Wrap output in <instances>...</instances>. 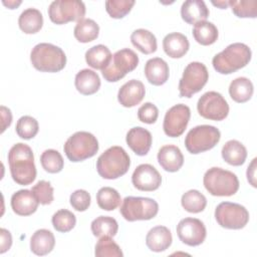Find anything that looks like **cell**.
Here are the masks:
<instances>
[{"label":"cell","instance_id":"cell-1","mask_svg":"<svg viewBox=\"0 0 257 257\" xmlns=\"http://www.w3.org/2000/svg\"><path fill=\"white\" fill-rule=\"evenodd\" d=\"M8 163L11 177L16 184L27 186L35 180L34 155L28 145L23 143L15 144L9 150Z\"/></svg>","mask_w":257,"mask_h":257},{"label":"cell","instance_id":"cell-2","mask_svg":"<svg viewBox=\"0 0 257 257\" xmlns=\"http://www.w3.org/2000/svg\"><path fill=\"white\" fill-rule=\"evenodd\" d=\"M252 52L248 45L236 42L228 45L212 59L214 69L221 74H230L245 67L251 60Z\"/></svg>","mask_w":257,"mask_h":257},{"label":"cell","instance_id":"cell-3","mask_svg":"<svg viewBox=\"0 0 257 257\" xmlns=\"http://www.w3.org/2000/svg\"><path fill=\"white\" fill-rule=\"evenodd\" d=\"M130 166V156L119 146L108 148L96 161L98 175L106 180H114L123 176L128 171Z\"/></svg>","mask_w":257,"mask_h":257},{"label":"cell","instance_id":"cell-4","mask_svg":"<svg viewBox=\"0 0 257 257\" xmlns=\"http://www.w3.org/2000/svg\"><path fill=\"white\" fill-rule=\"evenodd\" d=\"M33 67L42 72H58L65 67L66 55L64 51L51 43H38L30 53Z\"/></svg>","mask_w":257,"mask_h":257},{"label":"cell","instance_id":"cell-5","mask_svg":"<svg viewBox=\"0 0 257 257\" xmlns=\"http://www.w3.org/2000/svg\"><path fill=\"white\" fill-rule=\"evenodd\" d=\"M203 184L212 196L217 197L233 196L239 190L237 176L228 170L218 167H213L206 171Z\"/></svg>","mask_w":257,"mask_h":257},{"label":"cell","instance_id":"cell-6","mask_svg":"<svg viewBox=\"0 0 257 257\" xmlns=\"http://www.w3.org/2000/svg\"><path fill=\"white\" fill-rule=\"evenodd\" d=\"M98 149L99 146L96 138L92 134L82 131L70 136L63 146L67 159L74 163L93 157Z\"/></svg>","mask_w":257,"mask_h":257},{"label":"cell","instance_id":"cell-7","mask_svg":"<svg viewBox=\"0 0 257 257\" xmlns=\"http://www.w3.org/2000/svg\"><path fill=\"white\" fill-rule=\"evenodd\" d=\"M220 139L221 133L216 126L209 124L197 125L187 134L185 147L189 153L197 155L213 149Z\"/></svg>","mask_w":257,"mask_h":257},{"label":"cell","instance_id":"cell-8","mask_svg":"<svg viewBox=\"0 0 257 257\" xmlns=\"http://www.w3.org/2000/svg\"><path fill=\"white\" fill-rule=\"evenodd\" d=\"M138 64V54L130 48H122L112 55L108 65L101 70V74L106 81L115 82L133 71Z\"/></svg>","mask_w":257,"mask_h":257},{"label":"cell","instance_id":"cell-9","mask_svg":"<svg viewBox=\"0 0 257 257\" xmlns=\"http://www.w3.org/2000/svg\"><path fill=\"white\" fill-rule=\"evenodd\" d=\"M119 212L128 222L151 220L157 216L159 205L151 198L128 196L123 199Z\"/></svg>","mask_w":257,"mask_h":257},{"label":"cell","instance_id":"cell-10","mask_svg":"<svg viewBox=\"0 0 257 257\" xmlns=\"http://www.w3.org/2000/svg\"><path fill=\"white\" fill-rule=\"evenodd\" d=\"M209 72L205 64L198 61L189 63L184 69L179 81V93L181 97H192L207 83Z\"/></svg>","mask_w":257,"mask_h":257},{"label":"cell","instance_id":"cell-11","mask_svg":"<svg viewBox=\"0 0 257 257\" xmlns=\"http://www.w3.org/2000/svg\"><path fill=\"white\" fill-rule=\"evenodd\" d=\"M215 219L223 228L239 230L247 225L249 212L238 203L222 202L215 209Z\"/></svg>","mask_w":257,"mask_h":257},{"label":"cell","instance_id":"cell-12","mask_svg":"<svg viewBox=\"0 0 257 257\" xmlns=\"http://www.w3.org/2000/svg\"><path fill=\"white\" fill-rule=\"evenodd\" d=\"M85 5L80 0H55L48 7L49 19L57 24L79 21L85 15Z\"/></svg>","mask_w":257,"mask_h":257},{"label":"cell","instance_id":"cell-13","mask_svg":"<svg viewBox=\"0 0 257 257\" xmlns=\"http://www.w3.org/2000/svg\"><path fill=\"white\" fill-rule=\"evenodd\" d=\"M197 109L202 117L220 121L227 117L229 113V104L221 93L217 91H208L199 98Z\"/></svg>","mask_w":257,"mask_h":257},{"label":"cell","instance_id":"cell-14","mask_svg":"<svg viewBox=\"0 0 257 257\" xmlns=\"http://www.w3.org/2000/svg\"><path fill=\"white\" fill-rule=\"evenodd\" d=\"M191 117L190 107L179 103L167 110L164 118L163 128L170 138H178L185 132Z\"/></svg>","mask_w":257,"mask_h":257},{"label":"cell","instance_id":"cell-15","mask_svg":"<svg viewBox=\"0 0 257 257\" xmlns=\"http://www.w3.org/2000/svg\"><path fill=\"white\" fill-rule=\"evenodd\" d=\"M177 235L179 239L188 246L201 245L207 235L204 223L197 218H184L177 225Z\"/></svg>","mask_w":257,"mask_h":257},{"label":"cell","instance_id":"cell-16","mask_svg":"<svg viewBox=\"0 0 257 257\" xmlns=\"http://www.w3.org/2000/svg\"><path fill=\"white\" fill-rule=\"evenodd\" d=\"M132 183L134 187L140 191L152 192L160 188L162 177L154 166L150 164H142L134 171Z\"/></svg>","mask_w":257,"mask_h":257},{"label":"cell","instance_id":"cell-17","mask_svg":"<svg viewBox=\"0 0 257 257\" xmlns=\"http://www.w3.org/2000/svg\"><path fill=\"white\" fill-rule=\"evenodd\" d=\"M145 93L144 83L137 79H131L118 89L117 100L124 107H133L143 100Z\"/></svg>","mask_w":257,"mask_h":257},{"label":"cell","instance_id":"cell-18","mask_svg":"<svg viewBox=\"0 0 257 257\" xmlns=\"http://www.w3.org/2000/svg\"><path fill=\"white\" fill-rule=\"evenodd\" d=\"M39 202L31 190H19L11 197V208L19 216H29L36 212Z\"/></svg>","mask_w":257,"mask_h":257},{"label":"cell","instance_id":"cell-19","mask_svg":"<svg viewBox=\"0 0 257 257\" xmlns=\"http://www.w3.org/2000/svg\"><path fill=\"white\" fill-rule=\"evenodd\" d=\"M125 141L135 154L146 156L151 149L153 138L148 130L142 126H135L127 132Z\"/></svg>","mask_w":257,"mask_h":257},{"label":"cell","instance_id":"cell-20","mask_svg":"<svg viewBox=\"0 0 257 257\" xmlns=\"http://www.w3.org/2000/svg\"><path fill=\"white\" fill-rule=\"evenodd\" d=\"M158 162L167 172H178L184 164V156L181 150L175 145H166L158 152Z\"/></svg>","mask_w":257,"mask_h":257},{"label":"cell","instance_id":"cell-21","mask_svg":"<svg viewBox=\"0 0 257 257\" xmlns=\"http://www.w3.org/2000/svg\"><path fill=\"white\" fill-rule=\"evenodd\" d=\"M145 75L147 80L153 85H163L167 82L170 74L168 63L161 57L149 59L145 65Z\"/></svg>","mask_w":257,"mask_h":257},{"label":"cell","instance_id":"cell-22","mask_svg":"<svg viewBox=\"0 0 257 257\" xmlns=\"http://www.w3.org/2000/svg\"><path fill=\"white\" fill-rule=\"evenodd\" d=\"M173 241L172 233L165 226H156L152 228L146 236V244L153 252H163L167 250Z\"/></svg>","mask_w":257,"mask_h":257},{"label":"cell","instance_id":"cell-23","mask_svg":"<svg viewBox=\"0 0 257 257\" xmlns=\"http://www.w3.org/2000/svg\"><path fill=\"white\" fill-rule=\"evenodd\" d=\"M182 19L191 25L206 21L209 16V9L202 0H187L181 7Z\"/></svg>","mask_w":257,"mask_h":257},{"label":"cell","instance_id":"cell-24","mask_svg":"<svg viewBox=\"0 0 257 257\" xmlns=\"http://www.w3.org/2000/svg\"><path fill=\"white\" fill-rule=\"evenodd\" d=\"M190 43L186 35L180 32L167 34L163 39V48L165 53L172 58H181L189 50Z\"/></svg>","mask_w":257,"mask_h":257},{"label":"cell","instance_id":"cell-25","mask_svg":"<svg viewBox=\"0 0 257 257\" xmlns=\"http://www.w3.org/2000/svg\"><path fill=\"white\" fill-rule=\"evenodd\" d=\"M75 88L83 95H91L100 87V78L96 72L84 68L78 71L74 79Z\"/></svg>","mask_w":257,"mask_h":257},{"label":"cell","instance_id":"cell-26","mask_svg":"<svg viewBox=\"0 0 257 257\" xmlns=\"http://www.w3.org/2000/svg\"><path fill=\"white\" fill-rule=\"evenodd\" d=\"M55 245V238L51 231L39 229L33 233L30 238V250L38 256H44L50 253Z\"/></svg>","mask_w":257,"mask_h":257},{"label":"cell","instance_id":"cell-27","mask_svg":"<svg viewBox=\"0 0 257 257\" xmlns=\"http://www.w3.org/2000/svg\"><path fill=\"white\" fill-rule=\"evenodd\" d=\"M221 155L227 164L238 167L245 163L247 158V150L239 141L230 140L223 146Z\"/></svg>","mask_w":257,"mask_h":257},{"label":"cell","instance_id":"cell-28","mask_svg":"<svg viewBox=\"0 0 257 257\" xmlns=\"http://www.w3.org/2000/svg\"><path fill=\"white\" fill-rule=\"evenodd\" d=\"M18 25L26 34L37 33L43 26L42 13L36 8H27L20 14Z\"/></svg>","mask_w":257,"mask_h":257},{"label":"cell","instance_id":"cell-29","mask_svg":"<svg viewBox=\"0 0 257 257\" xmlns=\"http://www.w3.org/2000/svg\"><path fill=\"white\" fill-rule=\"evenodd\" d=\"M111 52L110 50L102 44H97L90 47L85 52V61L86 63L94 68L102 70L104 67L108 65L111 60Z\"/></svg>","mask_w":257,"mask_h":257},{"label":"cell","instance_id":"cell-30","mask_svg":"<svg viewBox=\"0 0 257 257\" xmlns=\"http://www.w3.org/2000/svg\"><path fill=\"white\" fill-rule=\"evenodd\" d=\"M253 91V83L247 77H237L229 85V94L238 103L248 101L252 97Z\"/></svg>","mask_w":257,"mask_h":257},{"label":"cell","instance_id":"cell-31","mask_svg":"<svg viewBox=\"0 0 257 257\" xmlns=\"http://www.w3.org/2000/svg\"><path fill=\"white\" fill-rule=\"evenodd\" d=\"M133 45L144 54H151L157 50V38L147 29H137L131 35Z\"/></svg>","mask_w":257,"mask_h":257},{"label":"cell","instance_id":"cell-32","mask_svg":"<svg viewBox=\"0 0 257 257\" xmlns=\"http://www.w3.org/2000/svg\"><path fill=\"white\" fill-rule=\"evenodd\" d=\"M193 36L195 40L204 46L211 45L215 43L218 39V29L212 22L209 21H201L194 25L193 28Z\"/></svg>","mask_w":257,"mask_h":257},{"label":"cell","instance_id":"cell-33","mask_svg":"<svg viewBox=\"0 0 257 257\" xmlns=\"http://www.w3.org/2000/svg\"><path fill=\"white\" fill-rule=\"evenodd\" d=\"M99 33V26L98 24L90 19V18H83L77 22L74 27L73 34L77 41L81 43H87L93 41L97 38Z\"/></svg>","mask_w":257,"mask_h":257},{"label":"cell","instance_id":"cell-34","mask_svg":"<svg viewBox=\"0 0 257 257\" xmlns=\"http://www.w3.org/2000/svg\"><path fill=\"white\" fill-rule=\"evenodd\" d=\"M90 229L93 236L100 238L104 236L113 237L118 230V224L116 220L109 216H99L95 218L91 224Z\"/></svg>","mask_w":257,"mask_h":257},{"label":"cell","instance_id":"cell-35","mask_svg":"<svg viewBox=\"0 0 257 257\" xmlns=\"http://www.w3.org/2000/svg\"><path fill=\"white\" fill-rule=\"evenodd\" d=\"M182 207L189 213H200L207 206L206 197L198 190H189L181 198Z\"/></svg>","mask_w":257,"mask_h":257},{"label":"cell","instance_id":"cell-36","mask_svg":"<svg viewBox=\"0 0 257 257\" xmlns=\"http://www.w3.org/2000/svg\"><path fill=\"white\" fill-rule=\"evenodd\" d=\"M96 202L100 209L104 211H112L116 209L120 202L119 193L111 187H102L96 193Z\"/></svg>","mask_w":257,"mask_h":257},{"label":"cell","instance_id":"cell-37","mask_svg":"<svg viewBox=\"0 0 257 257\" xmlns=\"http://www.w3.org/2000/svg\"><path fill=\"white\" fill-rule=\"evenodd\" d=\"M40 163L42 168L50 174L59 173L64 166V161L62 156L58 151L53 149L46 150L41 154Z\"/></svg>","mask_w":257,"mask_h":257},{"label":"cell","instance_id":"cell-38","mask_svg":"<svg viewBox=\"0 0 257 257\" xmlns=\"http://www.w3.org/2000/svg\"><path fill=\"white\" fill-rule=\"evenodd\" d=\"M51 222L53 228L57 232L66 233L74 228L76 224V217L72 212L66 209H60L53 214Z\"/></svg>","mask_w":257,"mask_h":257},{"label":"cell","instance_id":"cell-39","mask_svg":"<svg viewBox=\"0 0 257 257\" xmlns=\"http://www.w3.org/2000/svg\"><path fill=\"white\" fill-rule=\"evenodd\" d=\"M94 255L96 257H122L123 253L111 237L104 236L100 237L95 244Z\"/></svg>","mask_w":257,"mask_h":257},{"label":"cell","instance_id":"cell-40","mask_svg":"<svg viewBox=\"0 0 257 257\" xmlns=\"http://www.w3.org/2000/svg\"><path fill=\"white\" fill-rule=\"evenodd\" d=\"M228 4L237 17L256 18L257 16L256 0H230Z\"/></svg>","mask_w":257,"mask_h":257},{"label":"cell","instance_id":"cell-41","mask_svg":"<svg viewBox=\"0 0 257 257\" xmlns=\"http://www.w3.org/2000/svg\"><path fill=\"white\" fill-rule=\"evenodd\" d=\"M15 130L18 137L24 140H30L37 135L39 124L34 117L30 115H23L17 120Z\"/></svg>","mask_w":257,"mask_h":257},{"label":"cell","instance_id":"cell-42","mask_svg":"<svg viewBox=\"0 0 257 257\" xmlns=\"http://www.w3.org/2000/svg\"><path fill=\"white\" fill-rule=\"evenodd\" d=\"M134 5V0H107L105 10L111 18L120 19L130 13Z\"/></svg>","mask_w":257,"mask_h":257},{"label":"cell","instance_id":"cell-43","mask_svg":"<svg viewBox=\"0 0 257 257\" xmlns=\"http://www.w3.org/2000/svg\"><path fill=\"white\" fill-rule=\"evenodd\" d=\"M32 193L38 200L39 204L41 205H49L52 203L54 197H53V188L51 184L47 181L41 180L37 182L36 185H34L31 189Z\"/></svg>","mask_w":257,"mask_h":257},{"label":"cell","instance_id":"cell-44","mask_svg":"<svg viewBox=\"0 0 257 257\" xmlns=\"http://www.w3.org/2000/svg\"><path fill=\"white\" fill-rule=\"evenodd\" d=\"M90 195L87 191L85 190H76L74 191L69 198L70 205L72 208L78 212H83L88 209L90 206Z\"/></svg>","mask_w":257,"mask_h":257},{"label":"cell","instance_id":"cell-45","mask_svg":"<svg viewBox=\"0 0 257 257\" xmlns=\"http://www.w3.org/2000/svg\"><path fill=\"white\" fill-rule=\"evenodd\" d=\"M159 116L158 107L152 102H146L138 109V117L142 122L152 124L155 123Z\"/></svg>","mask_w":257,"mask_h":257},{"label":"cell","instance_id":"cell-46","mask_svg":"<svg viewBox=\"0 0 257 257\" xmlns=\"http://www.w3.org/2000/svg\"><path fill=\"white\" fill-rule=\"evenodd\" d=\"M0 236H1L0 253L3 254L6 251H8L12 245V236H11L10 232L4 228L0 229Z\"/></svg>","mask_w":257,"mask_h":257},{"label":"cell","instance_id":"cell-47","mask_svg":"<svg viewBox=\"0 0 257 257\" xmlns=\"http://www.w3.org/2000/svg\"><path fill=\"white\" fill-rule=\"evenodd\" d=\"M1 117H2V126H1V133H4V131L11 124L12 122V113L11 110L4 106L1 105Z\"/></svg>","mask_w":257,"mask_h":257},{"label":"cell","instance_id":"cell-48","mask_svg":"<svg viewBox=\"0 0 257 257\" xmlns=\"http://www.w3.org/2000/svg\"><path fill=\"white\" fill-rule=\"evenodd\" d=\"M256 162H257V159L254 158V159L252 160V162L250 163V165L248 166V168H247V173H246L248 182H249L250 185H251L252 187H254V188L257 187V185H256V168H257V167H256Z\"/></svg>","mask_w":257,"mask_h":257},{"label":"cell","instance_id":"cell-49","mask_svg":"<svg viewBox=\"0 0 257 257\" xmlns=\"http://www.w3.org/2000/svg\"><path fill=\"white\" fill-rule=\"evenodd\" d=\"M2 3H3L6 7H8L9 9H15L16 7H18V6L21 4V1L18 0V1H8V2H6V1L3 0Z\"/></svg>","mask_w":257,"mask_h":257},{"label":"cell","instance_id":"cell-50","mask_svg":"<svg viewBox=\"0 0 257 257\" xmlns=\"http://www.w3.org/2000/svg\"><path fill=\"white\" fill-rule=\"evenodd\" d=\"M212 4H213L214 6L219 7L220 9H226V8L229 6L228 1H224V0H222V1H217V2L212 1Z\"/></svg>","mask_w":257,"mask_h":257}]
</instances>
